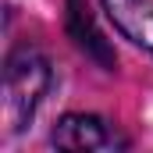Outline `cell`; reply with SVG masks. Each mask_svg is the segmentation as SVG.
I'll use <instances>...</instances> for the list:
<instances>
[{"mask_svg":"<svg viewBox=\"0 0 153 153\" xmlns=\"http://www.w3.org/2000/svg\"><path fill=\"white\" fill-rule=\"evenodd\" d=\"M50 64L46 57L32 50V46H18L11 57H7V68H4V128L11 135H18L32 114L39 111L46 89H50Z\"/></svg>","mask_w":153,"mask_h":153,"instance_id":"6da1fadb","label":"cell"},{"mask_svg":"<svg viewBox=\"0 0 153 153\" xmlns=\"http://www.w3.org/2000/svg\"><path fill=\"white\" fill-rule=\"evenodd\" d=\"M103 11L135 46L153 53V0H103Z\"/></svg>","mask_w":153,"mask_h":153,"instance_id":"3957f363","label":"cell"},{"mask_svg":"<svg viewBox=\"0 0 153 153\" xmlns=\"http://www.w3.org/2000/svg\"><path fill=\"white\" fill-rule=\"evenodd\" d=\"M50 143L57 150H85V153H93V150H125L128 146V139L117 132L114 125L103 121V117H96V114H64L57 121Z\"/></svg>","mask_w":153,"mask_h":153,"instance_id":"7a4b0ae2","label":"cell"}]
</instances>
